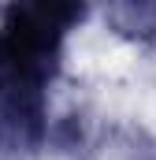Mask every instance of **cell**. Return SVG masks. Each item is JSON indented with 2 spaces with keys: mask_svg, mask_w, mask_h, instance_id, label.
I'll list each match as a JSON object with an SVG mask.
<instances>
[{
  "mask_svg": "<svg viewBox=\"0 0 156 160\" xmlns=\"http://www.w3.org/2000/svg\"><path fill=\"white\" fill-rule=\"evenodd\" d=\"M82 15L85 0H11L0 30V75L45 86L56 75L63 38Z\"/></svg>",
  "mask_w": 156,
  "mask_h": 160,
  "instance_id": "1",
  "label": "cell"
},
{
  "mask_svg": "<svg viewBox=\"0 0 156 160\" xmlns=\"http://www.w3.org/2000/svg\"><path fill=\"white\" fill-rule=\"evenodd\" d=\"M45 142V86L0 75V160H34Z\"/></svg>",
  "mask_w": 156,
  "mask_h": 160,
  "instance_id": "2",
  "label": "cell"
},
{
  "mask_svg": "<svg viewBox=\"0 0 156 160\" xmlns=\"http://www.w3.org/2000/svg\"><path fill=\"white\" fill-rule=\"evenodd\" d=\"M108 26L126 41H156V0H104Z\"/></svg>",
  "mask_w": 156,
  "mask_h": 160,
  "instance_id": "3",
  "label": "cell"
}]
</instances>
